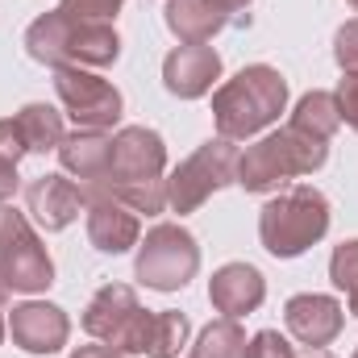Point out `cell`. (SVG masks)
Instances as JSON below:
<instances>
[{"label":"cell","mask_w":358,"mask_h":358,"mask_svg":"<svg viewBox=\"0 0 358 358\" xmlns=\"http://www.w3.org/2000/svg\"><path fill=\"white\" fill-rule=\"evenodd\" d=\"M287 325H292L304 342L321 346V342H329V338L338 334L342 317H338V304H334V300L300 296V300H292V304H287Z\"/></svg>","instance_id":"8"},{"label":"cell","mask_w":358,"mask_h":358,"mask_svg":"<svg viewBox=\"0 0 358 358\" xmlns=\"http://www.w3.org/2000/svg\"><path fill=\"white\" fill-rule=\"evenodd\" d=\"M238 4H246V0H171V29L192 38V42H200L217 25H225L221 13H229Z\"/></svg>","instance_id":"9"},{"label":"cell","mask_w":358,"mask_h":358,"mask_svg":"<svg viewBox=\"0 0 358 358\" xmlns=\"http://www.w3.org/2000/svg\"><path fill=\"white\" fill-rule=\"evenodd\" d=\"M76 358H117L113 350H104V346H92V350H80Z\"/></svg>","instance_id":"21"},{"label":"cell","mask_w":358,"mask_h":358,"mask_svg":"<svg viewBox=\"0 0 358 358\" xmlns=\"http://www.w3.org/2000/svg\"><path fill=\"white\" fill-rule=\"evenodd\" d=\"M213 300L225 308V313H246L263 300V283H259V271L250 267H225L213 279Z\"/></svg>","instance_id":"11"},{"label":"cell","mask_w":358,"mask_h":358,"mask_svg":"<svg viewBox=\"0 0 358 358\" xmlns=\"http://www.w3.org/2000/svg\"><path fill=\"white\" fill-rule=\"evenodd\" d=\"M29 208H34L50 229H59V225H67V221L76 217V192L67 187L63 176L38 179V183L29 187Z\"/></svg>","instance_id":"12"},{"label":"cell","mask_w":358,"mask_h":358,"mask_svg":"<svg viewBox=\"0 0 358 358\" xmlns=\"http://www.w3.org/2000/svg\"><path fill=\"white\" fill-rule=\"evenodd\" d=\"M217 76V55L204 50V46H187L167 59V84L171 92H183V96H196V92L208 88V80Z\"/></svg>","instance_id":"10"},{"label":"cell","mask_w":358,"mask_h":358,"mask_svg":"<svg viewBox=\"0 0 358 358\" xmlns=\"http://www.w3.org/2000/svg\"><path fill=\"white\" fill-rule=\"evenodd\" d=\"M338 59H342V63H355V67H358V25H350V29L342 34V46H338Z\"/></svg>","instance_id":"20"},{"label":"cell","mask_w":358,"mask_h":358,"mask_svg":"<svg viewBox=\"0 0 358 358\" xmlns=\"http://www.w3.org/2000/svg\"><path fill=\"white\" fill-rule=\"evenodd\" d=\"M325 159L321 138H308L304 129H287L279 138H267L250 159H242V183L246 187H267L275 179H287L296 171H308Z\"/></svg>","instance_id":"3"},{"label":"cell","mask_w":358,"mask_h":358,"mask_svg":"<svg viewBox=\"0 0 358 358\" xmlns=\"http://www.w3.org/2000/svg\"><path fill=\"white\" fill-rule=\"evenodd\" d=\"M17 146H8V150H0V196H8L13 187H17Z\"/></svg>","instance_id":"19"},{"label":"cell","mask_w":358,"mask_h":358,"mask_svg":"<svg viewBox=\"0 0 358 358\" xmlns=\"http://www.w3.org/2000/svg\"><path fill=\"white\" fill-rule=\"evenodd\" d=\"M355 313H358V287H355Z\"/></svg>","instance_id":"22"},{"label":"cell","mask_w":358,"mask_h":358,"mask_svg":"<svg viewBox=\"0 0 358 358\" xmlns=\"http://www.w3.org/2000/svg\"><path fill=\"white\" fill-rule=\"evenodd\" d=\"M183 334H187V321L179 313H163V317H150V342L146 350L155 358H171L183 346Z\"/></svg>","instance_id":"13"},{"label":"cell","mask_w":358,"mask_h":358,"mask_svg":"<svg viewBox=\"0 0 358 358\" xmlns=\"http://www.w3.org/2000/svg\"><path fill=\"white\" fill-rule=\"evenodd\" d=\"M325 200L313 192V187H296L287 192L283 200H275L267 213H263V242H267L271 255H300L308 242H317L325 234Z\"/></svg>","instance_id":"2"},{"label":"cell","mask_w":358,"mask_h":358,"mask_svg":"<svg viewBox=\"0 0 358 358\" xmlns=\"http://www.w3.org/2000/svg\"><path fill=\"white\" fill-rule=\"evenodd\" d=\"M59 92H63L67 108H71L80 121H88V125L113 121L117 108H121L117 92L108 88V84H100V80H92V76H80V71H63V76H59Z\"/></svg>","instance_id":"5"},{"label":"cell","mask_w":358,"mask_h":358,"mask_svg":"<svg viewBox=\"0 0 358 358\" xmlns=\"http://www.w3.org/2000/svg\"><path fill=\"white\" fill-rule=\"evenodd\" d=\"M279 108H283V80H279L271 67H250V71H242L229 88L217 96V121H221V129L234 134V138L263 129L267 121L279 117Z\"/></svg>","instance_id":"1"},{"label":"cell","mask_w":358,"mask_h":358,"mask_svg":"<svg viewBox=\"0 0 358 358\" xmlns=\"http://www.w3.org/2000/svg\"><path fill=\"white\" fill-rule=\"evenodd\" d=\"M21 129H25V142L34 146V150H46V142H55L59 138V121L50 117V108H25V117H21Z\"/></svg>","instance_id":"15"},{"label":"cell","mask_w":358,"mask_h":358,"mask_svg":"<svg viewBox=\"0 0 358 358\" xmlns=\"http://www.w3.org/2000/svg\"><path fill=\"white\" fill-rule=\"evenodd\" d=\"M121 0H63V13L67 17H104V13H113Z\"/></svg>","instance_id":"17"},{"label":"cell","mask_w":358,"mask_h":358,"mask_svg":"<svg viewBox=\"0 0 358 358\" xmlns=\"http://www.w3.org/2000/svg\"><path fill=\"white\" fill-rule=\"evenodd\" d=\"M196 358H246V350H242L238 329L225 321V325H213V329L200 338V350H196Z\"/></svg>","instance_id":"14"},{"label":"cell","mask_w":358,"mask_h":358,"mask_svg":"<svg viewBox=\"0 0 358 358\" xmlns=\"http://www.w3.org/2000/svg\"><path fill=\"white\" fill-rule=\"evenodd\" d=\"M334 279H338L342 287H350V292L358 287V242L342 246V250L334 255Z\"/></svg>","instance_id":"16"},{"label":"cell","mask_w":358,"mask_h":358,"mask_svg":"<svg viewBox=\"0 0 358 358\" xmlns=\"http://www.w3.org/2000/svg\"><path fill=\"white\" fill-rule=\"evenodd\" d=\"M250 358H292V346L279 334H259L250 346Z\"/></svg>","instance_id":"18"},{"label":"cell","mask_w":358,"mask_h":358,"mask_svg":"<svg viewBox=\"0 0 358 358\" xmlns=\"http://www.w3.org/2000/svg\"><path fill=\"white\" fill-rule=\"evenodd\" d=\"M317 358H325V355H317Z\"/></svg>","instance_id":"23"},{"label":"cell","mask_w":358,"mask_h":358,"mask_svg":"<svg viewBox=\"0 0 358 358\" xmlns=\"http://www.w3.org/2000/svg\"><path fill=\"white\" fill-rule=\"evenodd\" d=\"M196 267V250H192V238L179 234V229H155L150 242H146V255L138 263V275L150 283V287H179Z\"/></svg>","instance_id":"4"},{"label":"cell","mask_w":358,"mask_h":358,"mask_svg":"<svg viewBox=\"0 0 358 358\" xmlns=\"http://www.w3.org/2000/svg\"><path fill=\"white\" fill-rule=\"evenodd\" d=\"M159 163H163V146H159V138L146 134V129L121 134V138L113 142V150H108V167H117L125 183H138V179L155 176Z\"/></svg>","instance_id":"6"},{"label":"cell","mask_w":358,"mask_h":358,"mask_svg":"<svg viewBox=\"0 0 358 358\" xmlns=\"http://www.w3.org/2000/svg\"><path fill=\"white\" fill-rule=\"evenodd\" d=\"M13 338H17L25 350L46 355V350H59V342L67 338V321L59 317V308L25 304V308H17V317H13Z\"/></svg>","instance_id":"7"}]
</instances>
